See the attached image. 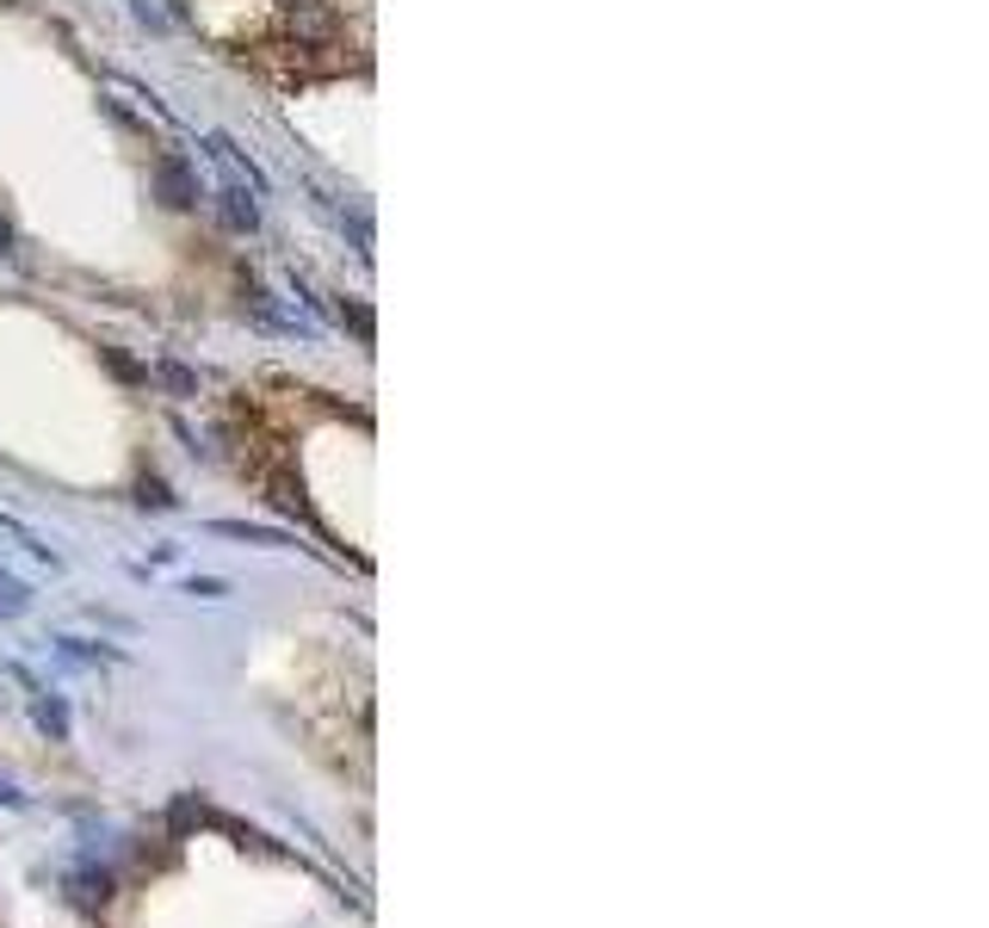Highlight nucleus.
I'll use <instances>...</instances> for the list:
<instances>
[{"instance_id": "obj_2", "label": "nucleus", "mask_w": 989, "mask_h": 928, "mask_svg": "<svg viewBox=\"0 0 989 928\" xmlns=\"http://www.w3.org/2000/svg\"><path fill=\"white\" fill-rule=\"evenodd\" d=\"M155 199L168 211H192L198 205V173L180 155H155Z\"/></svg>"}, {"instance_id": "obj_9", "label": "nucleus", "mask_w": 989, "mask_h": 928, "mask_svg": "<svg viewBox=\"0 0 989 928\" xmlns=\"http://www.w3.org/2000/svg\"><path fill=\"white\" fill-rule=\"evenodd\" d=\"M161 378H168L173 391H192V372H180V365H161Z\"/></svg>"}, {"instance_id": "obj_5", "label": "nucleus", "mask_w": 989, "mask_h": 928, "mask_svg": "<svg viewBox=\"0 0 989 928\" xmlns=\"http://www.w3.org/2000/svg\"><path fill=\"white\" fill-rule=\"evenodd\" d=\"M217 217H223V229H254V199H248V192H223L217 199Z\"/></svg>"}, {"instance_id": "obj_3", "label": "nucleus", "mask_w": 989, "mask_h": 928, "mask_svg": "<svg viewBox=\"0 0 989 928\" xmlns=\"http://www.w3.org/2000/svg\"><path fill=\"white\" fill-rule=\"evenodd\" d=\"M266 496H273V508H285V514L309 520V496H304V483L291 477V471H273V477H266Z\"/></svg>"}, {"instance_id": "obj_7", "label": "nucleus", "mask_w": 989, "mask_h": 928, "mask_svg": "<svg viewBox=\"0 0 989 928\" xmlns=\"http://www.w3.org/2000/svg\"><path fill=\"white\" fill-rule=\"evenodd\" d=\"M186 595H198V601H223V595H229V582H217V576H192Z\"/></svg>"}, {"instance_id": "obj_6", "label": "nucleus", "mask_w": 989, "mask_h": 928, "mask_svg": "<svg viewBox=\"0 0 989 928\" xmlns=\"http://www.w3.org/2000/svg\"><path fill=\"white\" fill-rule=\"evenodd\" d=\"M137 501H143V508H173V496H168V483H161V477H143L137 483Z\"/></svg>"}, {"instance_id": "obj_8", "label": "nucleus", "mask_w": 989, "mask_h": 928, "mask_svg": "<svg viewBox=\"0 0 989 928\" xmlns=\"http://www.w3.org/2000/svg\"><path fill=\"white\" fill-rule=\"evenodd\" d=\"M0 613H25V588L13 576H0Z\"/></svg>"}, {"instance_id": "obj_4", "label": "nucleus", "mask_w": 989, "mask_h": 928, "mask_svg": "<svg viewBox=\"0 0 989 928\" xmlns=\"http://www.w3.org/2000/svg\"><path fill=\"white\" fill-rule=\"evenodd\" d=\"M32 718H37V731L50 743H69V705L56 700V693H37L32 700Z\"/></svg>"}, {"instance_id": "obj_10", "label": "nucleus", "mask_w": 989, "mask_h": 928, "mask_svg": "<svg viewBox=\"0 0 989 928\" xmlns=\"http://www.w3.org/2000/svg\"><path fill=\"white\" fill-rule=\"evenodd\" d=\"M0 805H13V811H19V805H25V792H19V786H7V780H0Z\"/></svg>"}, {"instance_id": "obj_1", "label": "nucleus", "mask_w": 989, "mask_h": 928, "mask_svg": "<svg viewBox=\"0 0 989 928\" xmlns=\"http://www.w3.org/2000/svg\"><path fill=\"white\" fill-rule=\"evenodd\" d=\"M285 32L297 37V50H328V44L341 37V25H334V13H328V7H316V0H291Z\"/></svg>"}]
</instances>
